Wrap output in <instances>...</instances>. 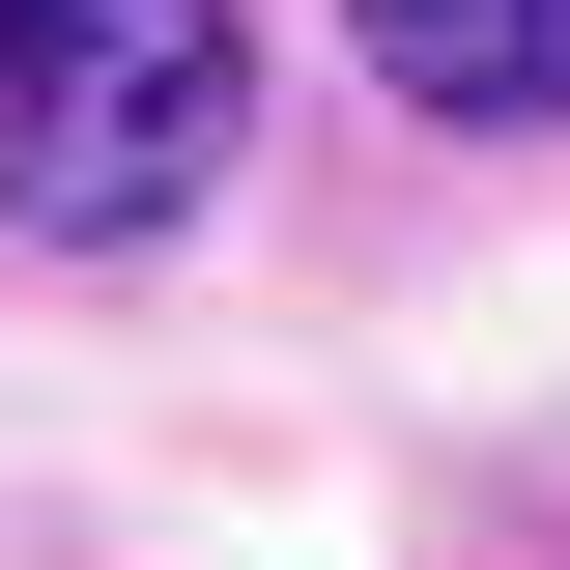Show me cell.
<instances>
[{
    "label": "cell",
    "mask_w": 570,
    "mask_h": 570,
    "mask_svg": "<svg viewBox=\"0 0 570 570\" xmlns=\"http://www.w3.org/2000/svg\"><path fill=\"white\" fill-rule=\"evenodd\" d=\"M257 115V29L228 0H0V228H171Z\"/></svg>",
    "instance_id": "obj_1"
},
{
    "label": "cell",
    "mask_w": 570,
    "mask_h": 570,
    "mask_svg": "<svg viewBox=\"0 0 570 570\" xmlns=\"http://www.w3.org/2000/svg\"><path fill=\"white\" fill-rule=\"evenodd\" d=\"M400 115H570V0H343Z\"/></svg>",
    "instance_id": "obj_2"
}]
</instances>
